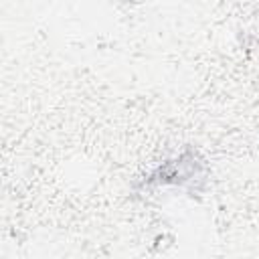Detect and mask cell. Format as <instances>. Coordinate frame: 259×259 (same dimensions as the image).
<instances>
[{"instance_id": "cell-1", "label": "cell", "mask_w": 259, "mask_h": 259, "mask_svg": "<svg viewBox=\"0 0 259 259\" xmlns=\"http://www.w3.org/2000/svg\"><path fill=\"white\" fill-rule=\"evenodd\" d=\"M210 182V168L206 158L194 146H184L172 156L160 160L142 178L136 188L140 190H180L186 196H202Z\"/></svg>"}]
</instances>
